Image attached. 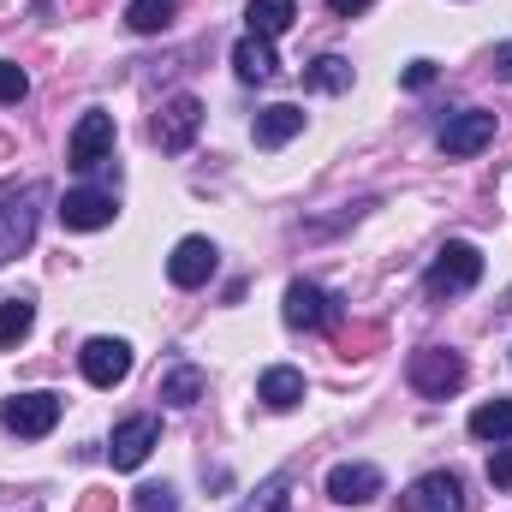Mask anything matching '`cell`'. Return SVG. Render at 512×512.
I'll return each instance as SVG.
<instances>
[{
  "label": "cell",
  "mask_w": 512,
  "mask_h": 512,
  "mask_svg": "<svg viewBox=\"0 0 512 512\" xmlns=\"http://www.w3.org/2000/svg\"><path fill=\"white\" fill-rule=\"evenodd\" d=\"M465 376H471L465 358L447 352V346H423V352H411V364H405V382L417 387L423 399H447V393H459Z\"/></svg>",
  "instance_id": "obj_2"
},
{
  "label": "cell",
  "mask_w": 512,
  "mask_h": 512,
  "mask_svg": "<svg viewBox=\"0 0 512 512\" xmlns=\"http://www.w3.org/2000/svg\"><path fill=\"white\" fill-rule=\"evenodd\" d=\"M233 72H239L245 84H268V78L280 72V60H274V42H262V36H245V42L233 48Z\"/></svg>",
  "instance_id": "obj_18"
},
{
  "label": "cell",
  "mask_w": 512,
  "mask_h": 512,
  "mask_svg": "<svg viewBox=\"0 0 512 512\" xmlns=\"http://www.w3.org/2000/svg\"><path fill=\"white\" fill-rule=\"evenodd\" d=\"M0 423H6L12 435H24V441H42V435H54V423H60V393H18V399L0 405Z\"/></svg>",
  "instance_id": "obj_6"
},
{
  "label": "cell",
  "mask_w": 512,
  "mask_h": 512,
  "mask_svg": "<svg viewBox=\"0 0 512 512\" xmlns=\"http://www.w3.org/2000/svg\"><path fill=\"white\" fill-rule=\"evenodd\" d=\"M221 268V251L209 245V239H179L173 256H167V280L179 286V292H197V286H209V274Z\"/></svg>",
  "instance_id": "obj_10"
},
{
  "label": "cell",
  "mask_w": 512,
  "mask_h": 512,
  "mask_svg": "<svg viewBox=\"0 0 512 512\" xmlns=\"http://www.w3.org/2000/svg\"><path fill=\"white\" fill-rule=\"evenodd\" d=\"M24 96H30V78H24V66L0 60V102H6V108H18Z\"/></svg>",
  "instance_id": "obj_24"
},
{
  "label": "cell",
  "mask_w": 512,
  "mask_h": 512,
  "mask_svg": "<svg viewBox=\"0 0 512 512\" xmlns=\"http://www.w3.org/2000/svg\"><path fill=\"white\" fill-rule=\"evenodd\" d=\"M471 435L477 441H512V399H489L471 411Z\"/></svg>",
  "instance_id": "obj_20"
},
{
  "label": "cell",
  "mask_w": 512,
  "mask_h": 512,
  "mask_svg": "<svg viewBox=\"0 0 512 512\" xmlns=\"http://www.w3.org/2000/svg\"><path fill=\"white\" fill-rule=\"evenodd\" d=\"M173 12H179V0H131L126 24L137 30V36H155V30H167V24H173Z\"/></svg>",
  "instance_id": "obj_23"
},
{
  "label": "cell",
  "mask_w": 512,
  "mask_h": 512,
  "mask_svg": "<svg viewBox=\"0 0 512 512\" xmlns=\"http://www.w3.org/2000/svg\"><path fill=\"white\" fill-rule=\"evenodd\" d=\"M399 507L405 512H465V483L453 471H429V477H417L399 495Z\"/></svg>",
  "instance_id": "obj_11"
},
{
  "label": "cell",
  "mask_w": 512,
  "mask_h": 512,
  "mask_svg": "<svg viewBox=\"0 0 512 512\" xmlns=\"http://www.w3.org/2000/svg\"><path fill=\"white\" fill-rule=\"evenodd\" d=\"M477 280H483V251L465 245V239H453V245H441V256L429 262L423 292H429V298H459V292H471Z\"/></svg>",
  "instance_id": "obj_1"
},
{
  "label": "cell",
  "mask_w": 512,
  "mask_h": 512,
  "mask_svg": "<svg viewBox=\"0 0 512 512\" xmlns=\"http://www.w3.org/2000/svg\"><path fill=\"white\" fill-rule=\"evenodd\" d=\"M137 512H179V495L167 483H149V489H137Z\"/></svg>",
  "instance_id": "obj_25"
},
{
  "label": "cell",
  "mask_w": 512,
  "mask_h": 512,
  "mask_svg": "<svg viewBox=\"0 0 512 512\" xmlns=\"http://www.w3.org/2000/svg\"><path fill=\"white\" fill-rule=\"evenodd\" d=\"M376 495H382V471H376V465L346 459V465L328 471V501H340V507H364V501H376Z\"/></svg>",
  "instance_id": "obj_14"
},
{
  "label": "cell",
  "mask_w": 512,
  "mask_h": 512,
  "mask_svg": "<svg viewBox=\"0 0 512 512\" xmlns=\"http://www.w3.org/2000/svg\"><path fill=\"white\" fill-rule=\"evenodd\" d=\"M197 131H203V102L197 96H173L161 108V120H155V143H161V155H185L197 143Z\"/></svg>",
  "instance_id": "obj_8"
},
{
  "label": "cell",
  "mask_w": 512,
  "mask_h": 512,
  "mask_svg": "<svg viewBox=\"0 0 512 512\" xmlns=\"http://www.w3.org/2000/svg\"><path fill=\"white\" fill-rule=\"evenodd\" d=\"M304 84H310V90H328V96H340V90H352V60H340V54H322L316 66H304Z\"/></svg>",
  "instance_id": "obj_21"
},
{
  "label": "cell",
  "mask_w": 512,
  "mask_h": 512,
  "mask_svg": "<svg viewBox=\"0 0 512 512\" xmlns=\"http://www.w3.org/2000/svg\"><path fill=\"white\" fill-rule=\"evenodd\" d=\"M239 512H292V507H286V489L274 483V489H262L256 501H245V507H239Z\"/></svg>",
  "instance_id": "obj_28"
},
{
  "label": "cell",
  "mask_w": 512,
  "mask_h": 512,
  "mask_svg": "<svg viewBox=\"0 0 512 512\" xmlns=\"http://www.w3.org/2000/svg\"><path fill=\"white\" fill-rule=\"evenodd\" d=\"M370 6H376V0H328L334 18H358V12H370Z\"/></svg>",
  "instance_id": "obj_29"
},
{
  "label": "cell",
  "mask_w": 512,
  "mask_h": 512,
  "mask_svg": "<svg viewBox=\"0 0 512 512\" xmlns=\"http://www.w3.org/2000/svg\"><path fill=\"white\" fill-rule=\"evenodd\" d=\"M203 387H209V376H203L197 364H173V370L161 376V399H167V405H197Z\"/></svg>",
  "instance_id": "obj_19"
},
{
  "label": "cell",
  "mask_w": 512,
  "mask_h": 512,
  "mask_svg": "<svg viewBox=\"0 0 512 512\" xmlns=\"http://www.w3.org/2000/svg\"><path fill=\"white\" fill-rule=\"evenodd\" d=\"M256 149H280V143H292L298 131H304V108H292V102H274V108H262L256 114Z\"/></svg>",
  "instance_id": "obj_15"
},
{
  "label": "cell",
  "mask_w": 512,
  "mask_h": 512,
  "mask_svg": "<svg viewBox=\"0 0 512 512\" xmlns=\"http://www.w3.org/2000/svg\"><path fill=\"white\" fill-rule=\"evenodd\" d=\"M114 507V495H90V501H84V512H108Z\"/></svg>",
  "instance_id": "obj_31"
},
{
  "label": "cell",
  "mask_w": 512,
  "mask_h": 512,
  "mask_svg": "<svg viewBox=\"0 0 512 512\" xmlns=\"http://www.w3.org/2000/svg\"><path fill=\"white\" fill-rule=\"evenodd\" d=\"M256 399H262L268 411H292V405L304 399V376H298L292 364H274V370L256 376Z\"/></svg>",
  "instance_id": "obj_16"
},
{
  "label": "cell",
  "mask_w": 512,
  "mask_h": 512,
  "mask_svg": "<svg viewBox=\"0 0 512 512\" xmlns=\"http://www.w3.org/2000/svg\"><path fill=\"white\" fill-rule=\"evenodd\" d=\"M36 203H42V185H30L18 197H0V268L36 245V221H42Z\"/></svg>",
  "instance_id": "obj_3"
},
{
  "label": "cell",
  "mask_w": 512,
  "mask_h": 512,
  "mask_svg": "<svg viewBox=\"0 0 512 512\" xmlns=\"http://www.w3.org/2000/svg\"><path fill=\"white\" fill-rule=\"evenodd\" d=\"M501 310H512V292H507V304H501Z\"/></svg>",
  "instance_id": "obj_32"
},
{
  "label": "cell",
  "mask_w": 512,
  "mask_h": 512,
  "mask_svg": "<svg viewBox=\"0 0 512 512\" xmlns=\"http://www.w3.org/2000/svg\"><path fill=\"white\" fill-rule=\"evenodd\" d=\"M489 483L495 489H512V447H495L489 453Z\"/></svg>",
  "instance_id": "obj_27"
},
{
  "label": "cell",
  "mask_w": 512,
  "mask_h": 512,
  "mask_svg": "<svg viewBox=\"0 0 512 512\" xmlns=\"http://www.w3.org/2000/svg\"><path fill=\"white\" fill-rule=\"evenodd\" d=\"M399 84H405V90H429V84H435V60H411V66L399 72Z\"/></svg>",
  "instance_id": "obj_26"
},
{
  "label": "cell",
  "mask_w": 512,
  "mask_h": 512,
  "mask_svg": "<svg viewBox=\"0 0 512 512\" xmlns=\"http://www.w3.org/2000/svg\"><path fill=\"white\" fill-rule=\"evenodd\" d=\"M495 72H501V78H512V42H501V48H495Z\"/></svg>",
  "instance_id": "obj_30"
},
{
  "label": "cell",
  "mask_w": 512,
  "mask_h": 512,
  "mask_svg": "<svg viewBox=\"0 0 512 512\" xmlns=\"http://www.w3.org/2000/svg\"><path fill=\"white\" fill-rule=\"evenodd\" d=\"M340 322V298L310 286V280H292L286 286V328H304V334H322Z\"/></svg>",
  "instance_id": "obj_5"
},
{
  "label": "cell",
  "mask_w": 512,
  "mask_h": 512,
  "mask_svg": "<svg viewBox=\"0 0 512 512\" xmlns=\"http://www.w3.org/2000/svg\"><path fill=\"white\" fill-rule=\"evenodd\" d=\"M114 114H102V108H90L78 126H72V137H66V161L78 167V173H90V167H102L108 155H114Z\"/></svg>",
  "instance_id": "obj_4"
},
{
  "label": "cell",
  "mask_w": 512,
  "mask_h": 512,
  "mask_svg": "<svg viewBox=\"0 0 512 512\" xmlns=\"http://www.w3.org/2000/svg\"><path fill=\"white\" fill-rule=\"evenodd\" d=\"M245 18H251V36L274 42V36H286V30L298 24V0H251Z\"/></svg>",
  "instance_id": "obj_17"
},
{
  "label": "cell",
  "mask_w": 512,
  "mask_h": 512,
  "mask_svg": "<svg viewBox=\"0 0 512 512\" xmlns=\"http://www.w3.org/2000/svg\"><path fill=\"white\" fill-rule=\"evenodd\" d=\"M30 328H36V304L30 298H6L0 304V352H12Z\"/></svg>",
  "instance_id": "obj_22"
},
{
  "label": "cell",
  "mask_w": 512,
  "mask_h": 512,
  "mask_svg": "<svg viewBox=\"0 0 512 512\" xmlns=\"http://www.w3.org/2000/svg\"><path fill=\"white\" fill-rule=\"evenodd\" d=\"M78 370H84V382H90V387H120L131 376V346H126V340L96 334V340L78 352Z\"/></svg>",
  "instance_id": "obj_9"
},
{
  "label": "cell",
  "mask_w": 512,
  "mask_h": 512,
  "mask_svg": "<svg viewBox=\"0 0 512 512\" xmlns=\"http://www.w3.org/2000/svg\"><path fill=\"white\" fill-rule=\"evenodd\" d=\"M114 215H120L114 191L84 185V191H66V197H60V227H72V233H96V227H108Z\"/></svg>",
  "instance_id": "obj_12"
},
{
  "label": "cell",
  "mask_w": 512,
  "mask_h": 512,
  "mask_svg": "<svg viewBox=\"0 0 512 512\" xmlns=\"http://www.w3.org/2000/svg\"><path fill=\"white\" fill-rule=\"evenodd\" d=\"M441 155H453V161H471V155H483L489 143H495V114L489 108H465V114H453L447 126H441Z\"/></svg>",
  "instance_id": "obj_7"
},
{
  "label": "cell",
  "mask_w": 512,
  "mask_h": 512,
  "mask_svg": "<svg viewBox=\"0 0 512 512\" xmlns=\"http://www.w3.org/2000/svg\"><path fill=\"white\" fill-rule=\"evenodd\" d=\"M155 441H161V423H155V417H126V423L114 429V447H108L114 471H137V465L155 453Z\"/></svg>",
  "instance_id": "obj_13"
}]
</instances>
